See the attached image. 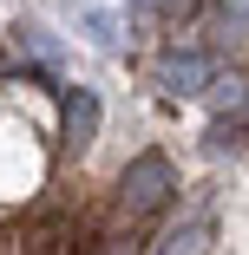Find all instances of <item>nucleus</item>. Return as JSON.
Returning <instances> with one entry per match:
<instances>
[{
    "label": "nucleus",
    "instance_id": "nucleus-1",
    "mask_svg": "<svg viewBox=\"0 0 249 255\" xmlns=\"http://www.w3.org/2000/svg\"><path fill=\"white\" fill-rule=\"evenodd\" d=\"M39 170H46L39 137H33L26 125H13V118H0V210H7V203H20V196H33Z\"/></svg>",
    "mask_w": 249,
    "mask_h": 255
}]
</instances>
